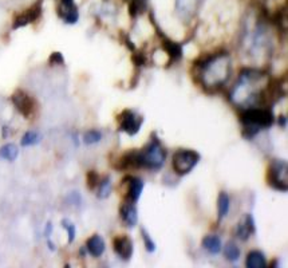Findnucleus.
I'll return each instance as SVG.
<instances>
[{
  "instance_id": "0eeeda50",
  "label": "nucleus",
  "mask_w": 288,
  "mask_h": 268,
  "mask_svg": "<svg viewBox=\"0 0 288 268\" xmlns=\"http://www.w3.org/2000/svg\"><path fill=\"white\" fill-rule=\"evenodd\" d=\"M118 123H120V130L125 132L129 136H134L140 132V127L144 123V118L140 114H137L133 110H123L118 116Z\"/></svg>"
},
{
  "instance_id": "ddd939ff",
  "label": "nucleus",
  "mask_w": 288,
  "mask_h": 268,
  "mask_svg": "<svg viewBox=\"0 0 288 268\" xmlns=\"http://www.w3.org/2000/svg\"><path fill=\"white\" fill-rule=\"evenodd\" d=\"M236 236L240 239L241 242H247L248 239L252 236L253 233L256 232V227H255V220L251 213H247L244 219L238 224L236 227Z\"/></svg>"
},
{
  "instance_id": "393cba45",
  "label": "nucleus",
  "mask_w": 288,
  "mask_h": 268,
  "mask_svg": "<svg viewBox=\"0 0 288 268\" xmlns=\"http://www.w3.org/2000/svg\"><path fill=\"white\" fill-rule=\"evenodd\" d=\"M101 140L102 133L99 130H96V129H91V130H89V132L83 134V142L86 145H94V144H98Z\"/></svg>"
},
{
  "instance_id": "423d86ee",
  "label": "nucleus",
  "mask_w": 288,
  "mask_h": 268,
  "mask_svg": "<svg viewBox=\"0 0 288 268\" xmlns=\"http://www.w3.org/2000/svg\"><path fill=\"white\" fill-rule=\"evenodd\" d=\"M288 167L283 160H273L268 168V184L280 192H287Z\"/></svg>"
},
{
  "instance_id": "5701e85b",
  "label": "nucleus",
  "mask_w": 288,
  "mask_h": 268,
  "mask_svg": "<svg viewBox=\"0 0 288 268\" xmlns=\"http://www.w3.org/2000/svg\"><path fill=\"white\" fill-rule=\"evenodd\" d=\"M42 140V136L35 130H30L27 132L24 136L22 137V146H34V145H38Z\"/></svg>"
},
{
  "instance_id": "f3484780",
  "label": "nucleus",
  "mask_w": 288,
  "mask_h": 268,
  "mask_svg": "<svg viewBox=\"0 0 288 268\" xmlns=\"http://www.w3.org/2000/svg\"><path fill=\"white\" fill-rule=\"evenodd\" d=\"M105 248H106V243H105L103 238L99 236V235H93L86 242L87 252L90 253L91 256H94V258L102 256V253L105 252Z\"/></svg>"
},
{
  "instance_id": "1a4fd4ad",
  "label": "nucleus",
  "mask_w": 288,
  "mask_h": 268,
  "mask_svg": "<svg viewBox=\"0 0 288 268\" xmlns=\"http://www.w3.org/2000/svg\"><path fill=\"white\" fill-rule=\"evenodd\" d=\"M58 15L67 24H75L79 19V10L74 0H59Z\"/></svg>"
},
{
  "instance_id": "bb28decb",
  "label": "nucleus",
  "mask_w": 288,
  "mask_h": 268,
  "mask_svg": "<svg viewBox=\"0 0 288 268\" xmlns=\"http://www.w3.org/2000/svg\"><path fill=\"white\" fill-rule=\"evenodd\" d=\"M141 235H142V239H144V244H145V248H146L147 252H154L156 251V243L153 242L152 236L147 233V231L145 229V228H142L141 229Z\"/></svg>"
},
{
  "instance_id": "7c9ffc66",
  "label": "nucleus",
  "mask_w": 288,
  "mask_h": 268,
  "mask_svg": "<svg viewBox=\"0 0 288 268\" xmlns=\"http://www.w3.org/2000/svg\"><path fill=\"white\" fill-rule=\"evenodd\" d=\"M51 232H52V224L47 223V225H46V231H45L46 238H48V236L51 235Z\"/></svg>"
},
{
  "instance_id": "9b49d317",
  "label": "nucleus",
  "mask_w": 288,
  "mask_h": 268,
  "mask_svg": "<svg viewBox=\"0 0 288 268\" xmlns=\"http://www.w3.org/2000/svg\"><path fill=\"white\" fill-rule=\"evenodd\" d=\"M202 0H176V11L182 21H191L197 14Z\"/></svg>"
},
{
  "instance_id": "2f4dec72",
  "label": "nucleus",
  "mask_w": 288,
  "mask_h": 268,
  "mask_svg": "<svg viewBox=\"0 0 288 268\" xmlns=\"http://www.w3.org/2000/svg\"><path fill=\"white\" fill-rule=\"evenodd\" d=\"M279 125L282 127H286V125H287V118H286V116L279 117Z\"/></svg>"
},
{
  "instance_id": "412c9836",
  "label": "nucleus",
  "mask_w": 288,
  "mask_h": 268,
  "mask_svg": "<svg viewBox=\"0 0 288 268\" xmlns=\"http://www.w3.org/2000/svg\"><path fill=\"white\" fill-rule=\"evenodd\" d=\"M19 156V149L15 144H5L0 147V158L7 160V161H15Z\"/></svg>"
},
{
  "instance_id": "a878e982",
  "label": "nucleus",
  "mask_w": 288,
  "mask_h": 268,
  "mask_svg": "<svg viewBox=\"0 0 288 268\" xmlns=\"http://www.w3.org/2000/svg\"><path fill=\"white\" fill-rule=\"evenodd\" d=\"M62 227L67 231V235H69V243H72L76 235V228L75 225H74V223H71L69 219H63V220H62Z\"/></svg>"
},
{
  "instance_id": "2eb2a0df",
  "label": "nucleus",
  "mask_w": 288,
  "mask_h": 268,
  "mask_svg": "<svg viewBox=\"0 0 288 268\" xmlns=\"http://www.w3.org/2000/svg\"><path fill=\"white\" fill-rule=\"evenodd\" d=\"M42 7L41 4L32 5L30 10H27L25 12H23L22 15H19L15 19V23H14V28H21V27H24V25L30 24L32 22H35L39 16H41Z\"/></svg>"
},
{
  "instance_id": "dca6fc26",
  "label": "nucleus",
  "mask_w": 288,
  "mask_h": 268,
  "mask_svg": "<svg viewBox=\"0 0 288 268\" xmlns=\"http://www.w3.org/2000/svg\"><path fill=\"white\" fill-rule=\"evenodd\" d=\"M120 213H121L122 221L126 224L127 227L133 228L137 224V221H138V212H137V208L134 202H123L121 209H120Z\"/></svg>"
},
{
  "instance_id": "4468645a",
  "label": "nucleus",
  "mask_w": 288,
  "mask_h": 268,
  "mask_svg": "<svg viewBox=\"0 0 288 268\" xmlns=\"http://www.w3.org/2000/svg\"><path fill=\"white\" fill-rule=\"evenodd\" d=\"M157 31H158V35L161 38L162 45H164V49L168 52V55L170 58V63H176L182 58V46L180 43H176V42L170 41L168 36H165L162 34L160 28L157 27Z\"/></svg>"
},
{
  "instance_id": "6ab92c4d",
  "label": "nucleus",
  "mask_w": 288,
  "mask_h": 268,
  "mask_svg": "<svg viewBox=\"0 0 288 268\" xmlns=\"http://www.w3.org/2000/svg\"><path fill=\"white\" fill-rule=\"evenodd\" d=\"M248 268H265L267 267V259L263 252L260 251H251L248 253L245 260Z\"/></svg>"
},
{
  "instance_id": "c756f323",
  "label": "nucleus",
  "mask_w": 288,
  "mask_h": 268,
  "mask_svg": "<svg viewBox=\"0 0 288 268\" xmlns=\"http://www.w3.org/2000/svg\"><path fill=\"white\" fill-rule=\"evenodd\" d=\"M50 63H55V65H62L63 63V56L61 52H52L50 58Z\"/></svg>"
},
{
  "instance_id": "a211bd4d",
  "label": "nucleus",
  "mask_w": 288,
  "mask_h": 268,
  "mask_svg": "<svg viewBox=\"0 0 288 268\" xmlns=\"http://www.w3.org/2000/svg\"><path fill=\"white\" fill-rule=\"evenodd\" d=\"M202 247L205 248L211 255H217L222 249L221 239L216 235H208L202 239Z\"/></svg>"
},
{
  "instance_id": "f257e3e1",
  "label": "nucleus",
  "mask_w": 288,
  "mask_h": 268,
  "mask_svg": "<svg viewBox=\"0 0 288 268\" xmlns=\"http://www.w3.org/2000/svg\"><path fill=\"white\" fill-rule=\"evenodd\" d=\"M268 74L259 69H244L231 93V101L240 109L268 105ZM264 107V106H263Z\"/></svg>"
},
{
  "instance_id": "7ed1b4c3",
  "label": "nucleus",
  "mask_w": 288,
  "mask_h": 268,
  "mask_svg": "<svg viewBox=\"0 0 288 268\" xmlns=\"http://www.w3.org/2000/svg\"><path fill=\"white\" fill-rule=\"evenodd\" d=\"M240 122L243 125V134L245 138H252L262 129H268L273 125L275 117L269 107L258 106L241 109Z\"/></svg>"
},
{
  "instance_id": "cd10ccee",
  "label": "nucleus",
  "mask_w": 288,
  "mask_h": 268,
  "mask_svg": "<svg viewBox=\"0 0 288 268\" xmlns=\"http://www.w3.org/2000/svg\"><path fill=\"white\" fill-rule=\"evenodd\" d=\"M86 181L87 187L90 188V189H96V188L98 187V184H99V176H98V173H96V171L87 172Z\"/></svg>"
},
{
  "instance_id": "473e14b6",
  "label": "nucleus",
  "mask_w": 288,
  "mask_h": 268,
  "mask_svg": "<svg viewBox=\"0 0 288 268\" xmlns=\"http://www.w3.org/2000/svg\"><path fill=\"white\" fill-rule=\"evenodd\" d=\"M48 248H50L51 251H55V245H54V244L51 243L50 240H48Z\"/></svg>"
},
{
  "instance_id": "6e6552de",
  "label": "nucleus",
  "mask_w": 288,
  "mask_h": 268,
  "mask_svg": "<svg viewBox=\"0 0 288 268\" xmlns=\"http://www.w3.org/2000/svg\"><path fill=\"white\" fill-rule=\"evenodd\" d=\"M11 99L16 110L21 113L22 116H24L25 118L32 116V113L35 110V102L32 99V97L28 96L25 91L16 90L11 97Z\"/></svg>"
},
{
  "instance_id": "c85d7f7f",
  "label": "nucleus",
  "mask_w": 288,
  "mask_h": 268,
  "mask_svg": "<svg viewBox=\"0 0 288 268\" xmlns=\"http://www.w3.org/2000/svg\"><path fill=\"white\" fill-rule=\"evenodd\" d=\"M67 201L70 202L71 205H81L82 204V197L81 195L78 192H71L69 196H67Z\"/></svg>"
},
{
  "instance_id": "20e7f679",
  "label": "nucleus",
  "mask_w": 288,
  "mask_h": 268,
  "mask_svg": "<svg viewBox=\"0 0 288 268\" xmlns=\"http://www.w3.org/2000/svg\"><path fill=\"white\" fill-rule=\"evenodd\" d=\"M167 160V150L162 146L161 141L153 136L147 145L141 150L136 152V165L147 171H160Z\"/></svg>"
},
{
  "instance_id": "b1692460",
  "label": "nucleus",
  "mask_w": 288,
  "mask_h": 268,
  "mask_svg": "<svg viewBox=\"0 0 288 268\" xmlns=\"http://www.w3.org/2000/svg\"><path fill=\"white\" fill-rule=\"evenodd\" d=\"M96 196L99 198H106L109 197V195L111 193V180L110 177H105L102 181H99L98 187H96Z\"/></svg>"
},
{
  "instance_id": "f03ea898",
  "label": "nucleus",
  "mask_w": 288,
  "mask_h": 268,
  "mask_svg": "<svg viewBox=\"0 0 288 268\" xmlns=\"http://www.w3.org/2000/svg\"><path fill=\"white\" fill-rule=\"evenodd\" d=\"M194 75L205 89L218 90L229 79L232 71V62L228 52L222 51L217 54L202 56L193 62Z\"/></svg>"
},
{
  "instance_id": "9d476101",
  "label": "nucleus",
  "mask_w": 288,
  "mask_h": 268,
  "mask_svg": "<svg viewBox=\"0 0 288 268\" xmlns=\"http://www.w3.org/2000/svg\"><path fill=\"white\" fill-rule=\"evenodd\" d=\"M113 249H114V252L120 259H122V260H130L133 256V251H134L133 240L127 235L117 236L114 239V242H113Z\"/></svg>"
},
{
  "instance_id": "f8f14e48",
  "label": "nucleus",
  "mask_w": 288,
  "mask_h": 268,
  "mask_svg": "<svg viewBox=\"0 0 288 268\" xmlns=\"http://www.w3.org/2000/svg\"><path fill=\"white\" fill-rule=\"evenodd\" d=\"M123 182L126 184L127 187L126 201L136 204L141 197V193L144 191V180L136 177V176H127V177L123 178Z\"/></svg>"
},
{
  "instance_id": "4be33fe9",
  "label": "nucleus",
  "mask_w": 288,
  "mask_h": 268,
  "mask_svg": "<svg viewBox=\"0 0 288 268\" xmlns=\"http://www.w3.org/2000/svg\"><path fill=\"white\" fill-rule=\"evenodd\" d=\"M240 248L238 247V244L235 243V242H228L225 244V247H224V256L227 260L229 262H238L239 259H240Z\"/></svg>"
},
{
  "instance_id": "39448f33",
  "label": "nucleus",
  "mask_w": 288,
  "mask_h": 268,
  "mask_svg": "<svg viewBox=\"0 0 288 268\" xmlns=\"http://www.w3.org/2000/svg\"><path fill=\"white\" fill-rule=\"evenodd\" d=\"M201 156L192 149H178L172 158V168L178 176H187L196 168Z\"/></svg>"
},
{
  "instance_id": "aec40b11",
  "label": "nucleus",
  "mask_w": 288,
  "mask_h": 268,
  "mask_svg": "<svg viewBox=\"0 0 288 268\" xmlns=\"http://www.w3.org/2000/svg\"><path fill=\"white\" fill-rule=\"evenodd\" d=\"M229 207H231V200L228 196L227 192H220L217 197V212H218V220H222L227 218L229 213Z\"/></svg>"
}]
</instances>
